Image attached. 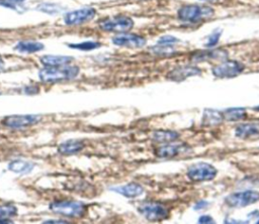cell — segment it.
<instances>
[{"label": "cell", "mask_w": 259, "mask_h": 224, "mask_svg": "<svg viewBox=\"0 0 259 224\" xmlns=\"http://www.w3.org/2000/svg\"><path fill=\"white\" fill-rule=\"evenodd\" d=\"M17 215V208L12 204L0 205V219H9Z\"/></svg>", "instance_id": "25"}, {"label": "cell", "mask_w": 259, "mask_h": 224, "mask_svg": "<svg viewBox=\"0 0 259 224\" xmlns=\"http://www.w3.org/2000/svg\"><path fill=\"white\" fill-rule=\"evenodd\" d=\"M34 167V163L22 159H14L8 163V169L15 174H28Z\"/></svg>", "instance_id": "22"}, {"label": "cell", "mask_w": 259, "mask_h": 224, "mask_svg": "<svg viewBox=\"0 0 259 224\" xmlns=\"http://www.w3.org/2000/svg\"><path fill=\"white\" fill-rule=\"evenodd\" d=\"M4 66H5V64H4V61L0 58V71H2L3 69H4Z\"/></svg>", "instance_id": "34"}, {"label": "cell", "mask_w": 259, "mask_h": 224, "mask_svg": "<svg viewBox=\"0 0 259 224\" xmlns=\"http://www.w3.org/2000/svg\"><path fill=\"white\" fill-rule=\"evenodd\" d=\"M224 118L227 121H239L247 116L246 109L243 107H232L226 109L224 112Z\"/></svg>", "instance_id": "23"}, {"label": "cell", "mask_w": 259, "mask_h": 224, "mask_svg": "<svg viewBox=\"0 0 259 224\" xmlns=\"http://www.w3.org/2000/svg\"><path fill=\"white\" fill-rule=\"evenodd\" d=\"M3 1H5L6 3L15 4V3H20V2H22V1H24V0H3Z\"/></svg>", "instance_id": "33"}, {"label": "cell", "mask_w": 259, "mask_h": 224, "mask_svg": "<svg viewBox=\"0 0 259 224\" xmlns=\"http://www.w3.org/2000/svg\"><path fill=\"white\" fill-rule=\"evenodd\" d=\"M84 147H85V143L83 140L70 139L59 144L58 151L63 155H71V154L80 152Z\"/></svg>", "instance_id": "16"}, {"label": "cell", "mask_w": 259, "mask_h": 224, "mask_svg": "<svg viewBox=\"0 0 259 224\" xmlns=\"http://www.w3.org/2000/svg\"><path fill=\"white\" fill-rule=\"evenodd\" d=\"M41 120L40 115L24 114V115H9L2 119L1 123L5 127L12 129H19L37 124Z\"/></svg>", "instance_id": "9"}, {"label": "cell", "mask_w": 259, "mask_h": 224, "mask_svg": "<svg viewBox=\"0 0 259 224\" xmlns=\"http://www.w3.org/2000/svg\"><path fill=\"white\" fill-rule=\"evenodd\" d=\"M110 191H113L117 194L122 195L126 198H136L144 193V188L138 183H128L126 185L111 187Z\"/></svg>", "instance_id": "15"}, {"label": "cell", "mask_w": 259, "mask_h": 224, "mask_svg": "<svg viewBox=\"0 0 259 224\" xmlns=\"http://www.w3.org/2000/svg\"><path fill=\"white\" fill-rule=\"evenodd\" d=\"M45 223H67V221L64 220H47Z\"/></svg>", "instance_id": "32"}, {"label": "cell", "mask_w": 259, "mask_h": 224, "mask_svg": "<svg viewBox=\"0 0 259 224\" xmlns=\"http://www.w3.org/2000/svg\"><path fill=\"white\" fill-rule=\"evenodd\" d=\"M259 201V192L254 190H246L230 194L225 198L227 206L232 208H242L252 205Z\"/></svg>", "instance_id": "7"}, {"label": "cell", "mask_w": 259, "mask_h": 224, "mask_svg": "<svg viewBox=\"0 0 259 224\" xmlns=\"http://www.w3.org/2000/svg\"><path fill=\"white\" fill-rule=\"evenodd\" d=\"M49 208L56 214L71 218H80L86 213V206L78 201L56 200L50 203Z\"/></svg>", "instance_id": "3"}, {"label": "cell", "mask_w": 259, "mask_h": 224, "mask_svg": "<svg viewBox=\"0 0 259 224\" xmlns=\"http://www.w3.org/2000/svg\"><path fill=\"white\" fill-rule=\"evenodd\" d=\"M225 120L224 113L214 109H204L202 118H201V124L203 126L212 127L221 124Z\"/></svg>", "instance_id": "18"}, {"label": "cell", "mask_w": 259, "mask_h": 224, "mask_svg": "<svg viewBox=\"0 0 259 224\" xmlns=\"http://www.w3.org/2000/svg\"><path fill=\"white\" fill-rule=\"evenodd\" d=\"M179 137V133L173 130H156L152 133V139L159 143L173 142Z\"/></svg>", "instance_id": "21"}, {"label": "cell", "mask_w": 259, "mask_h": 224, "mask_svg": "<svg viewBox=\"0 0 259 224\" xmlns=\"http://www.w3.org/2000/svg\"><path fill=\"white\" fill-rule=\"evenodd\" d=\"M218 174L217 169L207 162H196L191 164L186 175L192 182H207L215 178Z\"/></svg>", "instance_id": "5"}, {"label": "cell", "mask_w": 259, "mask_h": 224, "mask_svg": "<svg viewBox=\"0 0 259 224\" xmlns=\"http://www.w3.org/2000/svg\"><path fill=\"white\" fill-rule=\"evenodd\" d=\"M134 20L125 15L107 17L99 21L98 26L103 31L108 32H126L134 26Z\"/></svg>", "instance_id": "4"}, {"label": "cell", "mask_w": 259, "mask_h": 224, "mask_svg": "<svg viewBox=\"0 0 259 224\" xmlns=\"http://www.w3.org/2000/svg\"><path fill=\"white\" fill-rule=\"evenodd\" d=\"M45 47V45L39 42V41H34V40H21L18 41L17 44L15 45V49L19 52H24V53H33L41 50Z\"/></svg>", "instance_id": "20"}, {"label": "cell", "mask_w": 259, "mask_h": 224, "mask_svg": "<svg viewBox=\"0 0 259 224\" xmlns=\"http://www.w3.org/2000/svg\"><path fill=\"white\" fill-rule=\"evenodd\" d=\"M96 14V10L91 7L80 8L73 11H69L64 15V22L66 25L74 26L85 23L91 20Z\"/></svg>", "instance_id": "10"}, {"label": "cell", "mask_w": 259, "mask_h": 224, "mask_svg": "<svg viewBox=\"0 0 259 224\" xmlns=\"http://www.w3.org/2000/svg\"><path fill=\"white\" fill-rule=\"evenodd\" d=\"M111 40H112L113 44H115V45L133 47V48L143 47L147 42V39L140 34L125 33V32L114 35Z\"/></svg>", "instance_id": "12"}, {"label": "cell", "mask_w": 259, "mask_h": 224, "mask_svg": "<svg viewBox=\"0 0 259 224\" xmlns=\"http://www.w3.org/2000/svg\"><path fill=\"white\" fill-rule=\"evenodd\" d=\"M41 11L47 12V13H57L60 11V7L57 4H53V3H47V4H41L38 7Z\"/></svg>", "instance_id": "27"}, {"label": "cell", "mask_w": 259, "mask_h": 224, "mask_svg": "<svg viewBox=\"0 0 259 224\" xmlns=\"http://www.w3.org/2000/svg\"><path fill=\"white\" fill-rule=\"evenodd\" d=\"M198 223H214V221L209 215H202L199 217Z\"/></svg>", "instance_id": "29"}, {"label": "cell", "mask_w": 259, "mask_h": 224, "mask_svg": "<svg viewBox=\"0 0 259 224\" xmlns=\"http://www.w3.org/2000/svg\"><path fill=\"white\" fill-rule=\"evenodd\" d=\"M257 223H258V224H259V220H258V221H257Z\"/></svg>", "instance_id": "36"}, {"label": "cell", "mask_w": 259, "mask_h": 224, "mask_svg": "<svg viewBox=\"0 0 259 224\" xmlns=\"http://www.w3.org/2000/svg\"><path fill=\"white\" fill-rule=\"evenodd\" d=\"M253 110H255V111H259V106H255V107L253 108Z\"/></svg>", "instance_id": "35"}, {"label": "cell", "mask_w": 259, "mask_h": 224, "mask_svg": "<svg viewBox=\"0 0 259 224\" xmlns=\"http://www.w3.org/2000/svg\"><path fill=\"white\" fill-rule=\"evenodd\" d=\"M214 9L206 5H197L189 4L183 5L177 11L178 19L183 22L196 23L202 20L209 19L213 16Z\"/></svg>", "instance_id": "2"}, {"label": "cell", "mask_w": 259, "mask_h": 224, "mask_svg": "<svg viewBox=\"0 0 259 224\" xmlns=\"http://www.w3.org/2000/svg\"><path fill=\"white\" fill-rule=\"evenodd\" d=\"M69 47L72 48H77L83 51H89V50H93L99 46H101V43L99 41H93V40H87V41H82V42H78V43H71L68 44Z\"/></svg>", "instance_id": "24"}, {"label": "cell", "mask_w": 259, "mask_h": 224, "mask_svg": "<svg viewBox=\"0 0 259 224\" xmlns=\"http://www.w3.org/2000/svg\"><path fill=\"white\" fill-rule=\"evenodd\" d=\"M201 74V70L196 66H177L167 74V79L174 82H182L185 79Z\"/></svg>", "instance_id": "13"}, {"label": "cell", "mask_w": 259, "mask_h": 224, "mask_svg": "<svg viewBox=\"0 0 259 224\" xmlns=\"http://www.w3.org/2000/svg\"><path fill=\"white\" fill-rule=\"evenodd\" d=\"M80 69L78 66L65 65L57 67H45L39 70L38 77L44 83H60L75 79L79 75Z\"/></svg>", "instance_id": "1"}, {"label": "cell", "mask_w": 259, "mask_h": 224, "mask_svg": "<svg viewBox=\"0 0 259 224\" xmlns=\"http://www.w3.org/2000/svg\"><path fill=\"white\" fill-rule=\"evenodd\" d=\"M221 37V31H214L212 34H210V36L208 37L206 43H205V46L207 47H212L214 46L218 42H219V39Z\"/></svg>", "instance_id": "28"}, {"label": "cell", "mask_w": 259, "mask_h": 224, "mask_svg": "<svg viewBox=\"0 0 259 224\" xmlns=\"http://www.w3.org/2000/svg\"><path fill=\"white\" fill-rule=\"evenodd\" d=\"M178 42V39L172 35H164L162 37H160L157 41V45L160 46H169V47H173V45L175 43Z\"/></svg>", "instance_id": "26"}, {"label": "cell", "mask_w": 259, "mask_h": 224, "mask_svg": "<svg viewBox=\"0 0 259 224\" xmlns=\"http://www.w3.org/2000/svg\"><path fill=\"white\" fill-rule=\"evenodd\" d=\"M190 150V146L184 142L164 143L155 148L154 153L159 158H172Z\"/></svg>", "instance_id": "11"}, {"label": "cell", "mask_w": 259, "mask_h": 224, "mask_svg": "<svg viewBox=\"0 0 259 224\" xmlns=\"http://www.w3.org/2000/svg\"><path fill=\"white\" fill-rule=\"evenodd\" d=\"M228 58V51L224 49H209V50H199L190 57V60L195 63L206 62V61H226Z\"/></svg>", "instance_id": "14"}, {"label": "cell", "mask_w": 259, "mask_h": 224, "mask_svg": "<svg viewBox=\"0 0 259 224\" xmlns=\"http://www.w3.org/2000/svg\"><path fill=\"white\" fill-rule=\"evenodd\" d=\"M207 206H208V203H207L206 201H199V202H197V203L194 205L193 209H195V210H201V209L206 208Z\"/></svg>", "instance_id": "30"}, {"label": "cell", "mask_w": 259, "mask_h": 224, "mask_svg": "<svg viewBox=\"0 0 259 224\" xmlns=\"http://www.w3.org/2000/svg\"><path fill=\"white\" fill-rule=\"evenodd\" d=\"M24 92L26 94H35L38 92V87L36 86H29V87H25L24 88Z\"/></svg>", "instance_id": "31"}, {"label": "cell", "mask_w": 259, "mask_h": 224, "mask_svg": "<svg viewBox=\"0 0 259 224\" xmlns=\"http://www.w3.org/2000/svg\"><path fill=\"white\" fill-rule=\"evenodd\" d=\"M245 67L243 64H241L238 61H231L226 60L222 62L221 64L217 65L211 69V73L214 77L220 79H226V78H234L239 76L243 71Z\"/></svg>", "instance_id": "8"}, {"label": "cell", "mask_w": 259, "mask_h": 224, "mask_svg": "<svg viewBox=\"0 0 259 224\" xmlns=\"http://www.w3.org/2000/svg\"><path fill=\"white\" fill-rule=\"evenodd\" d=\"M39 61L45 67H57V66L70 65L73 62V58L69 55L46 54L40 57Z\"/></svg>", "instance_id": "19"}, {"label": "cell", "mask_w": 259, "mask_h": 224, "mask_svg": "<svg viewBox=\"0 0 259 224\" xmlns=\"http://www.w3.org/2000/svg\"><path fill=\"white\" fill-rule=\"evenodd\" d=\"M138 211L149 221H161L169 216V210L163 204L153 201L143 202Z\"/></svg>", "instance_id": "6"}, {"label": "cell", "mask_w": 259, "mask_h": 224, "mask_svg": "<svg viewBox=\"0 0 259 224\" xmlns=\"http://www.w3.org/2000/svg\"><path fill=\"white\" fill-rule=\"evenodd\" d=\"M235 135L243 139L259 136V123L252 122L240 124L235 129Z\"/></svg>", "instance_id": "17"}]
</instances>
